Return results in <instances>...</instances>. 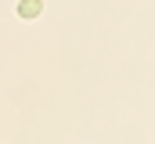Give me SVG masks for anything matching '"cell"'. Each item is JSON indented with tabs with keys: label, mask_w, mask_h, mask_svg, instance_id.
I'll return each instance as SVG.
<instances>
[{
	"label": "cell",
	"mask_w": 155,
	"mask_h": 144,
	"mask_svg": "<svg viewBox=\"0 0 155 144\" xmlns=\"http://www.w3.org/2000/svg\"><path fill=\"white\" fill-rule=\"evenodd\" d=\"M40 11H43L40 0H18V15H22V18H36Z\"/></svg>",
	"instance_id": "6da1fadb"
}]
</instances>
